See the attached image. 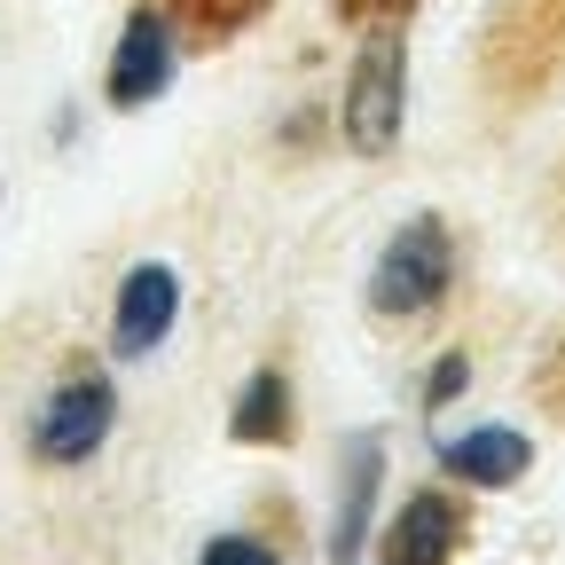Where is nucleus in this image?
Instances as JSON below:
<instances>
[{
	"label": "nucleus",
	"mask_w": 565,
	"mask_h": 565,
	"mask_svg": "<svg viewBox=\"0 0 565 565\" xmlns=\"http://www.w3.org/2000/svg\"><path fill=\"white\" fill-rule=\"evenodd\" d=\"M408 126V32L401 17H377L345 63V95H338V134L353 158H393Z\"/></svg>",
	"instance_id": "f257e3e1"
},
{
	"label": "nucleus",
	"mask_w": 565,
	"mask_h": 565,
	"mask_svg": "<svg viewBox=\"0 0 565 565\" xmlns=\"http://www.w3.org/2000/svg\"><path fill=\"white\" fill-rule=\"evenodd\" d=\"M456 291V236L440 212H408V221L385 236L377 267H370V315L385 322H416L433 315Z\"/></svg>",
	"instance_id": "f03ea898"
},
{
	"label": "nucleus",
	"mask_w": 565,
	"mask_h": 565,
	"mask_svg": "<svg viewBox=\"0 0 565 565\" xmlns=\"http://www.w3.org/2000/svg\"><path fill=\"white\" fill-rule=\"evenodd\" d=\"M110 433H118V377L95 370V362H79V370H63L47 385V401L32 416V456L55 463V471H71V463H95Z\"/></svg>",
	"instance_id": "7ed1b4c3"
},
{
	"label": "nucleus",
	"mask_w": 565,
	"mask_h": 565,
	"mask_svg": "<svg viewBox=\"0 0 565 565\" xmlns=\"http://www.w3.org/2000/svg\"><path fill=\"white\" fill-rule=\"evenodd\" d=\"M181 71V32L158 0H134L118 40H110V63H103V103L110 110H150Z\"/></svg>",
	"instance_id": "20e7f679"
},
{
	"label": "nucleus",
	"mask_w": 565,
	"mask_h": 565,
	"mask_svg": "<svg viewBox=\"0 0 565 565\" xmlns=\"http://www.w3.org/2000/svg\"><path fill=\"white\" fill-rule=\"evenodd\" d=\"M173 322H181V275L166 259L126 267L118 299H110V353L118 362H150V353L173 338Z\"/></svg>",
	"instance_id": "39448f33"
},
{
	"label": "nucleus",
	"mask_w": 565,
	"mask_h": 565,
	"mask_svg": "<svg viewBox=\"0 0 565 565\" xmlns=\"http://www.w3.org/2000/svg\"><path fill=\"white\" fill-rule=\"evenodd\" d=\"M463 503L448 487H416L408 503H401V519L385 526V550H377V565H456V550H463Z\"/></svg>",
	"instance_id": "423d86ee"
},
{
	"label": "nucleus",
	"mask_w": 565,
	"mask_h": 565,
	"mask_svg": "<svg viewBox=\"0 0 565 565\" xmlns=\"http://www.w3.org/2000/svg\"><path fill=\"white\" fill-rule=\"evenodd\" d=\"M377 494H385V440L353 433L338 463V519H330V565H362V542L377 526Z\"/></svg>",
	"instance_id": "0eeeda50"
},
{
	"label": "nucleus",
	"mask_w": 565,
	"mask_h": 565,
	"mask_svg": "<svg viewBox=\"0 0 565 565\" xmlns=\"http://www.w3.org/2000/svg\"><path fill=\"white\" fill-rule=\"evenodd\" d=\"M440 471L456 487H479V494L519 487L534 471V440L519 433V424H471V433H448L440 440Z\"/></svg>",
	"instance_id": "6e6552de"
},
{
	"label": "nucleus",
	"mask_w": 565,
	"mask_h": 565,
	"mask_svg": "<svg viewBox=\"0 0 565 565\" xmlns=\"http://www.w3.org/2000/svg\"><path fill=\"white\" fill-rule=\"evenodd\" d=\"M299 433V401H291V377H282L275 362H259L228 408V440L236 448H291Z\"/></svg>",
	"instance_id": "1a4fd4ad"
},
{
	"label": "nucleus",
	"mask_w": 565,
	"mask_h": 565,
	"mask_svg": "<svg viewBox=\"0 0 565 565\" xmlns=\"http://www.w3.org/2000/svg\"><path fill=\"white\" fill-rule=\"evenodd\" d=\"M173 17V32H196V40H236L244 24L267 17V0H158Z\"/></svg>",
	"instance_id": "9d476101"
},
{
	"label": "nucleus",
	"mask_w": 565,
	"mask_h": 565,
	"mask_svg": "<svg viewBox=\"0 0 565 565\" xmlns=\"http://www.w3.org/2000/svg\"><path fill=\"white\" fill-rule=\"evenodd\" d=\"M196 565H282V550L259 542V534H212V542L196 550Z\"/></svg>",
	"instance_id": "9b49d317"
},
{
	"label": "nucleus",
	"mask_w": 565,
	"mask_h": 565,
	"mask_svg": "<svg viewBox=\"0 0 565 565\" xmlns=\"http://www.w3.org/2000/svg\"><path fill=\"white\" fill-rule=\"evenodd\" d=\"M463 385H471V353H440V362H433V385H424V408H448Z\"/></svg>",
	"instance_id": "f8f14e48"
},
{
	"label": "nucleus",
	"mask_w": 565,
	"mask_h": 565,
	"mask_svg": "<svg viewBox=\"0 0 565 565\" xmlns=\"http://www.w3.org/2000/svg\"><path fill=\"white\" fill-rule=\"evenodd\" d=\"M385 9H401V0H345V17H385Z\"/></svg>",
	"instance_id": "ddd939ff"
}]
</instances>
